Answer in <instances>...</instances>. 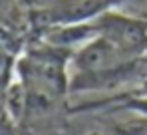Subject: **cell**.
I'll use <instances>...</instances> for the list:
<instances>
[{"instance_id": "1", "label": "cell", "mask_w": 147, "mask_h": 135, "mask_svg": "<svg viewBox=\"0 0 147 135\" xmlns=\"http://www.w3.org/2000/svg\"><path fill=\"white\" fill-rule=\"evenodd\" d=\"M143 91H147V82H145V84H143Z\"/></svg>"}]
</instances>
